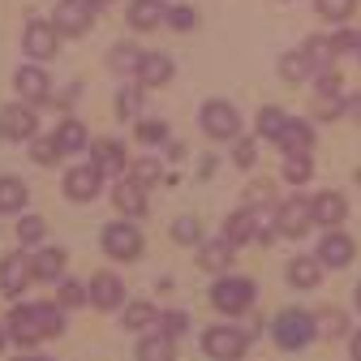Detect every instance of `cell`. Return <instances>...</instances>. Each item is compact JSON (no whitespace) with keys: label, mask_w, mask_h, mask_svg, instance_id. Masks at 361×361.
I'll list each match as a JSON object with an SVG mask.
<instances>
[{"label":"cell","mask_w":361,"mask_h":361,"mask_svg":"<svg viewBox=\"0 0 361 361\" xmlns=\"http://www.w3.org/2000/svg\"><path fill=\"white\" fill-rule=\"evenodd\" d=\"M224 237H228L233 245L254 241V211H233L228 219H224Z\"/></svg>","instance_id":"26"},{"label":"cell","mask_w":361,"mask_h":361,"mask_svg":"<svg viewBox=\"0 0 361 361\" xmlns=\"http://www.w3.org/2000/svg\"><path fill=\"white\" fill-rule=\"evenodd\" d=\"M254 280H245V276H224V280H215V288H211V305L219 310V314H245L250 305H254Z\"/></svg>","instance_id":"3"},{"label":"cell","mask_w":361,"mask_h":361,"mask_svg":"<svg viewBox=\"0 0 361 361\" xmlns=\"http://www.w3.org/2000/svg\"><path fill=\"white\" fill-rule=\"evenodd\" d=\"M90 18H95V9H90V0H61V5H56V13H52L56 30H61V35H69V39L86 35V30H90Z\"/></svg>","instance_id":"9"},{"label":"cell","mask_w":361,"mask_h":361,"mask_svg":"<svg viewBox=\"0 0 361 361\" xmlns=\"http://www.w3.org/2000/svg\"><path fill=\"white\" fill-rule=\"evenodd\" d=\"M125 18H129L133 30H155L159 22H168V5L164 0H129Z\"/></svg>","instance_id":"15"},{"label":"cell","mask_w":361,"mask_h":361,"mask_svg":"<svg viewBox=\"0 0 361 361\" xmlns=\"http://www.w3.org/2000/svg\"><path fill=\"white\" fill-rule=\"evenodd\" d=\"M52 142L61 147V155L82 151V147H86V125H82V121H73V116H65V121L56 125V133H52Z\"/></svg>","instance_id":"21"},{"label":"cell","mask_w":361,"mask_h":361,"mask_svg":"<svg viewBox=\"0 0 361 361\" xmlns=\"http://www.w3.org/2000/svg\"><path fill=\"white\" fill-rule=\"evenodd\" d=\"M30 276H35V258H26L22 250L0 258V293H5V297H18Z\"/></svg>","instance_id":"7"},{"label":"cell","mask_w":361,"mask_h":361,"mask_svg":"<svg viewBox=\"0 0 361 361\" xmlns=\"http://www.w3.org/2000/svg\"><path fill=\"white\" fill-rule=\"evenodd\" d=\"M86 297H90V305H95V310H116L125 301V284L112 276V271H95V280H90Z\"/></svg>","instance_id":"12"},{"label":"cell","mask_w":361,"mask_h":361,"mask_svg":"<svg viewBox=\"0 0 361 361\" xmlns=\"http://www.w3.org/2000/svg\"><path fill=\"white\" fill-rule=\"evenodd\" d=\"M280 78H284V82H305V78H314L310 56H305V52H284V56H280Z\"/></svg>","instance_id":"29"},{"label":"cell","mask_w":361,"mask_h":361,"mask_svg":"<svg viewBox=\"0 0 361 361\" xmlns=\"http://www.w3.org/2000/svg\"><path fill=\"white\" fill-rule=\"evenodd\" d=\"M310 176H314V159H310V151H297V155L284 159V180H288V185H305Z\"/></svg>","instance_id":"30"},{"label":"cell","mask_w":361,"mask_h":361,"mask_svg":"<svg viewBox=\"0 0 361 361\" xmlns=\"http://www.w3.org/2000/svg\"><path fill=\"white\" fill-rule=\"evenodd\" d=\"M276 215H280V233H284V237H305V224H314V202L288 198Z\"/></svg>","instance_id":"13"},{"label":"cell","mask_w":361,"mask_h":361,"mask_svg":"<svg viewBox=\"0 0 361 361\" xmlns=\"http://www.w3.org/2000/svg\"><path fill=\"white\" fill-rule=\"evenodd\" d=\"M353 361H361V331L353 336Z\"/></svg>","instance_id":"47"},{"label":"cell","mask_w":361,"mask_h":361,"mask_svg":"<svg viewBox=\"0 0 361 361\" xmlns=\"http://www.w3.org/2000/svg\"><path fill=\"white\" fill-rule=\"evenodd\" d=\"M344 215H348V202H344V194L327 190V194H319V198H314V224H323V228H340V224H344Z\"/></svg>","instance_id":"16"},{"label":"cell","mask_w":361,"mask_h":361,"mask_svg":"<svg viewBox=\"0 0 361 361\" xmlns=\"http://www.w3.org/2000/svg\"><path fill=\"white\" fill-rule=\"evenodd\" d=\"M314 323H319V331L323 336H340V331H348V319L340 310H323V314H314Z\"/></svg>","instance_id":"38"},{"label":"cell","mask_w":361,"mask_h":361,"mask_svg":"<svg viewBox=\"0 0 361 361\" xmlns=\"http://www.w3.org/2000/svg\"><path fill=\"white\" fill-rule=\"evenodd\" d=\"M112 5V0H90V9H108Z\"/></svg>","instance_id":"49"},{"label":"cell","mask_w":361,"mask_h":361,"mask_svg":"<svg viewBox=\"0 0 361 361\" xmlns=\"http://www.w3.org/2000/svg\"><path fill=\"white\" fill-rule=\"evenodd\" d=\"M194 9H185V5H176V9H168V26L172 30H194Z\"/></svg>","instance_id":"43"},{"label":"cell","mask_w":361,"mask_h":361,"mask_svg":"<svg viewBox=\"0 0 361 361\" xmlns=\"http://www.w3.org/2000/svg\"><path fill=\"white\" fill-rule=\"evenodd\" d=\"M56 301H61L65 310H73V305H82V301H90V297H86V288H82V284L65 280V284H61V293H56Z\"/></svg>","instance_id":"40"},{"label":"cell","mask_w":361,"mask_h":361,"mask_svg":"<svg viewBox=\"0 0 361 361\" xmlns=\"http://www.w3.org/2000/svg\"><path fill=\"white\" fill-rule=\"evenodd\" d=\"M13 86H18V95H22V99H30V104H39V99H48V73H43V69H35V65L18 69Z\"/></svg>","instance_id":"18"},{"label":"cell","mask_w":361,"mask_h":361,"mask_svg":"<svg viewBox=\"0 0 361 361\" xmlns=\"http://www.w3.org/2000/svg\"><path fill=\"white\" fill-rule=\"evenodd\" d=\"M138 138L142 142H168V125L164 121H142L138 125Z\"/></svg>","instance_id":"42"},{"label":"cell","mask_w":361,"mask_h":361,"mask_svg":"<svg viewBox=\"0 0 361 361\" xmlns=\"http://www.w3.org/2000/svg\"><path fill=\"white\" fill-rule=\"evenodd\" d=\"M5 331H9V327H0V348H5Z\"/></svg>","instance_id":"50"},{"label":"cell","mask_w":361,"mask_h":361,"mask_svg":"<svg viewBox=\"0 0 361 361\" xmlns=\"http://www.w3.org/2000/svg\"><path fill=\"white\" fill-rule=\"evenodd\" d=\"M35 112L26 104H9V108H0V138H9V142H30L35 138Z\"/></svg>","instance_id":"8"},{"label":"cell","mask_w":361,"mask_h":361,"mask_svg":"<svg viewBox=\"0 0 361 361\" xmlns=\"http://www.w3.org/2000/svg\"><path fill=\"white\" fill-rule=\"evenodd\" d=\"M319 258H323V267L344 271V267L357 258V245H353V237H348V233H327V237H323V245H319Z\"/></svg>","instance_id":"14"},{"label":"cell","mask_w":361,"mask_h":361,"mask_svg":"<svg viewBox=\"0 0 361 361\" xmlns=\"http://www.w3.org/2000/svg\"><path fill=\"white\" fill-rule=\"evenodd\" d=\"M26 207V185L18 176H0V211H22Z\"/></svg>","instance_id":"31"},{"label":"cell","mask_w":361,"mask_h":361,"mask_svg":"<svg viewBox=\"0 0 361 361\" xmlns=\"http://www.w3.org/2000/svg\"><path fill=\"white\" fill-rule=\"evenodd\" d=\"M151 323H155V310H151L147 301H133V305L125 310V327H129V331H147Z\"/></svg>","instance_id":"34"},{"label":"cell","mask_w":361,"mask_h":361,"mask_svg":"<svg viewBox=\"0 0 361 361\" xmlns=\"http://www.w3.org/2000/svg\"><path fill=\"white\" fill-rule=\"evenodd\" d=\"M276 142L284 147V155L310 151V147H314V125H305V121H288V125H284V133H280Z\"/></svg>","instance_id":"20"},{"label":"cell","mask_w":361,"mask_h":361,"mask_svg":"<svg viewBox=\"0 0 361 361\" xmlns=\"http://www.w3.org/2000/svg\"><path fill=\"white\" fill-rule=\"evenodd\" d=\"M323 280V258H293L288 262V284L293 288H319Z\"/></svg>","instance_id":"19"},{"label":"cell","mask_w":361,"mask_h":361,"mask_svg":"<svg viewBox=\"0 0 361 361\" xmlns=\"http://www.w3.org/2000/svg\"><path fill=\"white\" fill-rule=\"evenodd\" d=\"M357 310H361V284H357Z\"/></svg>","instance_id":"51"},{"label":"cell","mask_w":361,"mask_h":361,"mask_svg":"<svg viewBox=\"0 0 361 361\" xmlns=\"http://www.w3.org/2000/svg\"><path fill=\"white\" fill-rule=\"evenodd\" d=\"M314 5H319V13L327 22H348L353 9H357V0H314Z\"/></svg>","instance_id":"35"},{"label":"cell","mask_w":361,"mask_h":361,"mask_svg":"<svg viewBox=\"0 0 361 361\" xmlns=\"http://www.w3.org/2000/svg\"><path fill=\"white\" fill-rule=\"evenodd\" d=\"M138 65H142L138 48H129V43H116V48H112V69L116 73H138Z\"/></svg>","instance_id":"33"},{"label":"cell","mask_w":361,"mask_h":361,"mask_svg":"<svg viewBox=\"0 0 361 361\" xmlns=\"http://www.w3.org/2000/svg\"><path fill=\"white\" fill-rule=\"evenodd\" d=\"M172 78V61L164 52H142V65H138V82L142 86H159Z\"/></svg>","instance_id":"23"},{"label":"cell","mask_w":361,"mask_h":361,"mask_svg":"<svg viewBox=\"0 0 361 361\" xmlns=\"http://www.w3.org/2000/svg\"><path fill=\"white\" fill-rule=\"evenodd\" d=\"M357 112H361V104H357Z\"/></svg>","instance_id":"52"},{"label":"cell","mask_w":361,"mask_h":361,"mask_svg":"<svg viewBox=\"0 0 361 361\" xmlns=\"http://www.w3.org/2000/svg\"><path fill=\"white\" fill-rule=\"evenodd\" d=\"M228 258H233V241H228V237H219V241H211V245H198V262H202L207 271H224V267H228Z\"/></svg>","instance_id":"27"},{"label":"cell","mask_w":361,"mask_h":361,"mask_svg":"<svg viewBox=\"0 0 361 361\" xmlns=\"http://www.w3.org/2000/svg\"><path fill=\"white\" fill-rule=\"evenodd\" d=\"M90 155H95V168H99L104 176L125 172V164H129V159H125V147H121V142H108V138L90 147Z\"/></svg>","instance_id":"22"},{"label":"cell","mask_w":361,"mask_h":361,"mask_svg":"<svg viewBox=\"0 0 361 361\" xmlns=\"http://www.w3.org/2000/svg\"><path fill=\"white\" fill-rule=\"evenodd\" d=\"M43 233H48V224H43L39 215H26V219L18 224V241H22V245H39Z\"/></svg>","instance_id":"36"},{"label":"cell","mask_w":361,"mask_h":361,"mask_svg":"<svg viewBox=\"0 0 361 361\" xmlns=\"http://www.w3.org/2000/svg\"><path fill=\"white\" fill-rule=\"evenodd\" d=\"M233 164H237V168H250V164H254V142H250V138H237V147H233Z\"/></svg>","instance_id":"45"},{"label":"cell","mask_w":361,"mask_h":361,"mask_svg":"<svg viewBox=\"0 0 361 361\" xmlns=\"http://www.w3.org/2000/svg\"><path fill=\"white\" fill-rule=\"evenodd\" d=\"M56 39H61L56 22H30L26 35H22V48H26V56H35V61H52V56H56Z\"/></svg>","instance_id":"10"},{"label":"cell","mask_w":361,"mask_h":361,"mask_svg":"<svg viewBox=\"0 0 361 361\" xmlns=\"http://www.w3.org/2000/svg\"><path fill=\"white\" fill-rule=\"evenodd\" d=\"M30 155H35L39 164H56L61 147H56V142H39V138H30Z\"/></svg>","instance_id":"44"},{"label":"cell","mask_w":361,"mask_h":361,"mask_svg":"<svg viewBox=\"0 0 361 361\" xmlns=\"http://www.w3.org/2000/svg\"><path fill=\"white\" fill-rule=\"evenodd\" d=\"M245 348H250V336L237 327H207L202 331V353L215 361H237V357H245Z\"/></svg>","instance_id":"5"},{"label":"cell","mask_w":361,"mask_h":361,"mask_svg":"<svg viewBox=\"0 0 361 361\" xmlns=\"http://www.w3.org/2000/svg\"><path fill=\"white\" fill-rule=\"evenodd\" d=\"M104 250H108L112 258H125V262H133V258L142 254V233L133 228V224L116 219V224H108V228H104Z\"/></svg>","instance_id":"6"},{"label":"cell","mask_w":361,"mask_h":361,"mask_svg":"<svg viewBox=\"0 0 361 361\" xmlns=\"http://www.w3.org/2000/svg\"><path fill=\"white\" fill-rule=\"evenodd\" d=\"M284 125H288V116H284L280 108H262V112H258V138H271V142H276L280 133H284Z\"/></svg>","instance_id":"32"},{"label":"cell","mask_w":361,"mask_h":361,"mask_svg":"<svg viewBox=\"0 0 361 361\" xmlns=\"http://www.w3.org/2000/svg\"><path fill=\"white\" fill-rule=\"evenodd\" d=\"M138 361H176L172 336H164V331H155V336H142V344H138Z\"/></svg>","instance_id":"24"},{"label":"cell","mask_w":361,"mask_h":361,"mask_svg":"<svg viewBox=\"0 0 361 361\" xmlns=\"http://www.w3.org/2000/svg\"><path fill=\"white\" fill-rule=\"evenodd\" d=\"M271 336H276L280 348L297 353V348H305L314 336H319V323H314V314H305V310H284L280 319L271 323Z\"/></svg>","instance_id":"2"},{"label":"cell","mask_w":361,"mask_h":361,"mask_svg":"<svg viewBox=\"0 0 361 361\" xmlns=\"http://www.w3.org/2000/svg\"><path fill=\"white\" fill-rule=\"evenodd\" d=\"M159 327H164V336H180V331H185V314H164V319H159Z\"/></svg>","instance_id":"46"},{"label":"cell","mask_w":361,"mask_h":361,"mask_svg":"<svg viewBox=\"0 0 361 361\" xmlns=\"http://www.w3.org/2000/svg\"><path fill=\"white\" fill-rule=\"evenodd\" d=\"M172 237H176L180 245H198V241H202V233H198V219H194V215H180V219L172 224Z\"/></svg>","instance_id":"37"},{"label":"cell","mask_w":361,"mask_h":361,"mask_svg":"<svg viewBox=\"0 0 361 361\" xmlns=\"http://www.w3.org/2000/svg\"><path fill=\"white\" fill-rule=\"evenodd\" d=\"M99 185H104V172L95 168V164H82V168H73L69 176H65V194L73 198V202H90L99 194Z\"/></svg>","instance_id":"11"},{"label":"cell","mask_w":361,"mask_h":361,"mask_svg":"<svg viewBox=\"0 0 361 361\" xmlns=\"http://www.w3.org/2000/svg\"><path fill=\"white\" fill-rule=\"evenodd\" d=\"M138 104H142V95H138V90H133V86H125L121 95H116V112H121L125 121H129L133 112H138Z\"/></svg>","instance_id":"41"},{"label":"cell","mask_w":361,"mask_h":361,"mask_svg":"<svg viewBox=\"0 0 361 361\" xmlns=\"http://www.w3.org/2000/svg\"><path fill=\"white\" fill-rule=\"evenodd\" d=\"M305 56H310V69L314 73H327L331 61L340 56V48H336V39H310L305 43Z\"/></svg>","instance_id":"25"},{"label":"cell","mask_w":361,"mask_h":361,"mask_svg":"<svg viewBox=\"0 0 361 361\" xmlns=\"http://www.w3.org/2000/svg\"><path fill=\"white\" fill-rule=\"evenodd\" d=\"M202 129L211 133V138H219V142H237L241 138V112L233 108V104H224V99H211V104H202Z\"/></svg>","instance_id":"4"},{"label":"cell","mask_w":361,"mask_h":361,"mask_svg":"<svg viewBox=\"0 0 361 361\" xmlns=\"http://www.w3.org/2000/svg\"><path fill=\"white\" fill-rule=\"evenodd\" d=\"M61 271H65L61 250H39L35 254V280H61Z\"/></svg>","instance_id":"28"},{"label":"cell","mask_w":361,"mask_h":361,"mask_svg":"<svg viewBox=\"0 0 361 361\" xmlns=\"http://www.w3.org/2000/svg\"><path fill=\"white\" fill-rule=\"evenodd\" d=\"M18 361H52V357H39V353H26V357H18Z\"/></svg>","instance_id":"48"},{"label":"cell","mask_w":361,"mask_h":361,"mask_svg":"<svg viewBox=\"0 0 361 361\" xmlns=\"http://www.w3.org/2000/svg\"><path fill=\"white\" fill-rule=\"evenodd\" d=\"M112 202L125 211V215H133V219H138V215H147V185H138V180H121V185H116V194H112Z\"/></svg>","instance_id":"17"},{"label":"cell","mask_w":361,"mask_h":361,"mask_svg":"<svg viewBox=\"0 0 361 361\" xmlns=\"http://www.w3.org/2000/svg\"><path fill=\"white\" fill-rule=\"evenodd\" d=\"M65 305L61 301H39V305H18L9 314V336L18 344H39V340H48V336H61L65 331Z\"/></svg>","instance_id":"1"},{"label":"cell","mask_w":361,"mask_h":361,"mask_svg":"<svg viewBox=\"0 0 361 361\" xmlns=\"http://www.w3.org/2000/svg\"><path fill=\"white\" fill-rule=\"evenodd\" d=\"M133 180H138V185H155V180H164L159 159H133Z\"/></svg>","instance_id":"39"}]
</instances>
